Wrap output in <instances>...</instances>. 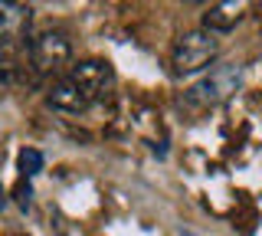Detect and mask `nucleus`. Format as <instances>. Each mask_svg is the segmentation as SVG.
Segmentation results:
<instances>
[{"label": "nucleus", "instance_id": "nucleus-5", "mask_svg": "<svg viewBox=\"0 0 262 236\" xmlns=\"http://www.w3.org/2000/svg\"><path fill=\"white\" fill-rule=\"evenodd\" d=\"M30 23H33V7L0 0V56H7L27 39Z\"/></svg>", "mask_w": 262, "mask_h": 236}, {"label": "nucleus", "instance_id": "nucleus-7", "mask_svg": "<svg viewBox=\"0 0 262 236\" xmlns=\"http://www.w3.org/2000/svg\"><path fill=\"white\" fill-rule=\"evenodd\" d=\"M16 164H20V174L23 177H33L43 170V154H39L36 148H23L20 158H16Z\"/></svg>", "mask_w": 262, "mask_h": 236}, {"label": "nucleus", "instance_id": "nucleus-2", "mask_svg": "<svg viewBox=\"0 0 262 236\" xmlns=\"http://www.w3.org/2000/svg\"><path fill=\"white\" fill-rule=\"evenodd\" d=\"M220 56V39L207 33V30H187L177 36L174 50H170V69L174 76H190V72L207 69L213 59Z\"/></svg>", "mask_w": 262, "mask_h": 236}, {"label": "nucleus", "instance_id": "nucleus-1", "mask_svg": "<svg viewBox=\"0 0 262 236\" xmlns=\"http://www.w3.org/2000/svg\"><path fill=\"white\" fill-rule=\"evenodd\" d=\"M115 89V69L105 59H82L69 66L49 89L46 102L49 109L66 112V115H82L92 105L105 102Z\"/></svg>", "mask_w": 262, "mask_h": 236}, {"label": "nucleus", "instance_id": "nucleus-8", "mask_svg": "<svg viewBox=\"0 0 262 236\" xmlns=\"http://www.w3.org/2000/svg\"><path fill=\"white\" fill-rule=\"evenodd\" d=\"M0 210H4V187H0Z\"/></svg>", "mask_w": 262, "mask_h": 236}, {"label": "nucleus", "instance_id": "nucleus-4", "mask_svg": "<svg viewBox=\"0 0 262 236\" xmlns=\"http://www.w3.org/2000/svg\"><path fill=\"white\" fill-rule=\"evenodd\" d=\"M239 85H243V69L236 66V62H229V66H216L210 76H203L196 85L187 89L184 102L190 105V109H213V105L226 102Z\"/></svg>", "mask_w": 262, "mask_h": 236}, {"label": "nucleus", "instance_id": "nucleus-3", "mask_svg": "<svg viewBox=\"0 0 262 236\" xmlns=\"http://www.w3.org/2000/svg\"><path fill=\"white\" fill-rule=\"evenodd\" d=\"M30 62L39 76H62L72 62V39L66 30H39L30 39Z\"/></svg>", "mask_w": 262, "mask_h": 236}, {"label": "nucleus", "instance_id": "nucleus-6", "mask_svg": "<svg viewBox=\"0 0 262 236\" xmlns=\"http://www.w3.org/2000/svg\"><path fill=\"white\" fill-rule=\"evenodd\" d=\"M246 17V4H213L207 13H203V30L207 33H229V30H236V23Z\"/></svg>", "mask_w": 262, "mask_h": 236}]
</instances>
